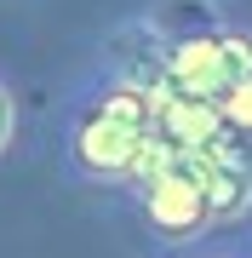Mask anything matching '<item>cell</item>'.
<instances>
[{"mask_svg": "<svg viewBox=\"0 0 252 258\" xmlns=\"http://www.w3.org/2000/svg\"><path fill=\"white\" fill-rule=\"evenodd\" d=\"M57 144H63V172L86 189H132L166 155L160 132L115 126V120H98V115L75 109V103L57 109Z\"/></svg>", "mask_w": 252, "mask_h": 258, "instance_id": "obj_1", "label": "cell"}, {"mask_svg": "<svg viewBox=\"0 0 252 258\" xmlns=\"http://www.w3.org/2000/svg\"><path fill=\"white\" fill-rule=\"evenodd\" d=\"M126 195H132V212H138V230L155 241V252L201 247L218 230L212 201L201 189V155H189V149H166L160 166L149 178H138Z\"/></svg>", "mask_w": 252, "mask_h": 258, "instance_id": "obj_2", "label": "cell"}, {"mask_svg": "<svg viewBox=\"0 0 252 258\" xmlns=\"http://www.w3.org/2000/svg\"><path fill=\"white\" fill-rule=\"evenodd\" d=\"M63 103H75V109L98 115V120H115V126H132V132H155L166 103H172V86L160 81L155 63L98 57V63H86V75L75 81V92Z\"/></svg>", "mask_w": 252, "mask_h": 258, "instance_id": "obj_3", "label": "cell"}, {"mask_svg": "<svg viewBox=\"0 0 252 258\" xmlns=\"http://www.w3.org/2000/svg\"><path fill=\"white\" fill-rule=\"evenodd\" d=\"M201 189L212 201L218 224L252 212V149H246V138H224L201 155Z\"/></svg>", "mask_w": 252, "mask_h": 258, "instance_id": "obj_4", "label": "cell"}, {"mask_svg": "<svg viewBox=\"0 0 252 258\" xmlns=\"http://www.w3.org/2000/svg\"><path fill=\"white\" fill-rule=\"evenodd\" d=\"M218 52H224L229 86L246 81V75H252V23H224V29H218ZM229 86H224V92H229Z\"/></svg>", "mask_w": 252, "mask_h": 258, "instance_id": "obj_5", "label": "cell"}, {"mask_svg": "<svg viewBox=\"0 0 252 258\" xmlns=\"http://www.w3.org/2000/svg\"><path fill=\"white\" fill-rule=\"evenodd\" d=\"M218 115H224V132H229V138H246L252 144V75L235 81L229 92L218 98Z\"/></svg>", "mask_w": 252, "mask_h": 258, "instance_id": "obj_6", "label": "cell"}, {"mask_svg": "<svg viewBox=\"0 0 252 258\" xmlns=\"http://www.w3.org/2000/svg\"><path fill=\"white\" fill-rule=\"evenodd\" d=\"M12 144H18V86L0 69V161L12 155Z\"/></svg>", "mask_w": 252, "mask_h": 258, "instance_id": "obj_7", "label": "cell"}, {"mask_svg": "<svg viewBox=\"0 0 252 258\" xmlns=\"http://www.w3.org/2000/svg\"><path fill=\"white\" fill-rule=\"evenodd\" d=\"M155 258H241V247H184V252H155Z\"/></svg>", "mask_w": 252, "mask_h": 258, "instance_id": "obj_8", "label": "cell"}, {"mask_svg": "<svg viewBox=\"0 0 252 258\" xmlns=\"http://www.w3.org/2000/svg\"><path fill=\"white\" fill-rule=\"evenodd\" d=\"M241 258H252V235H246V241H241Z\"/></svg>", "mask_w": 252, "mask_h": 258, "instance_id": "obj_9", "label": "cell"}]
</instances>
